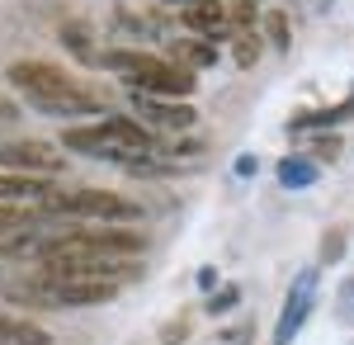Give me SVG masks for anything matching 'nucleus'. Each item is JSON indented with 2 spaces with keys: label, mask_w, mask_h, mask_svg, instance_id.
<instances>
[{
  "label": "nucleus",
  "mask_w": 354,
  "mask_h": 345,
  "mask_svg": "<svg viewBox=\"0 0 354 345\" xmlns=\"http://www.w3.org/2000/svg\"><path fill=\"white\" fill-rule=\"evenodd\" d=\"M10 85L28 90V100L38 109H48V114H100V100L53 62H15Z\"/></svg>",
  "instance_id": "nucleus-1"
},
{
  "label": "nucleus",
  "mask_w": 354,
  "mask_h": 345,
  "mask_svg": "<svg viewBox=\"0 0 354 345\" xmlns=\"http://www.w3.org/2000/svg\"><path fill=\"white\" fill-rule=\"evenodd\" d=\"M151 142L156 137L147 133L133 118H104L95 128H66L62 133V147L66 152H81V157H104L118 161V166H137V161L151 157Z\"/></svg>",
  "instance_id": "nucleus-2"
},
{
  "label": "nucleus",
  "mask_w": 354,
  "mask_h": 345,
  "mask_svg": "<svg viewBox=\"0 0 354 345\" xmlns=\"http://www.w3.org/2000/svg\"><path fill=\"white\" fill-rule=\"evenodd\" d=\"M48 213L53 218H95V222H133L137 213V204H128L123 194H109V189H53L48 199Z\"/></svg>",
  "instance_id": "nucleus-3"
},
{
  "label": "nucleus",
  "mask_w": 354,
  "mask_h": 345,
  "mask_svg": "<svg viewBox=\"0 0 354 345\" xmlns=\"http://www.w3.org/2000/svg\"><path fill=\"white\" fill-rule=\"evenodd\" d=\"M0 166L15 170V175H53L66 166V152L53 142H33V137H15V142H0Z\"/></svg>",
  "instance_id": "nucleus-4"
},
{
  "label": "nucleus",
  "mask_w": 354,
  "mask_h": 345,
  "mask_svg": "<svg viewBox=\"0 0 354 345\" xmlns=\"http://www.w3.org/2000/svg\"><path fill=\"white\" fill-rule=\"evenodd\" d=\"M137 95H165V100H175V95H194V71H185L180 62H156V57H147V67L128 76Z\"/></svg>",
  "instance_id": "nucleus-5"
},
{
  "label": "nucleus",
  "mask_w": 354,
  "mask_h": 345,
  "mask_svg": "<svg viewBox=\"0 0 354 345\" xmlns=\"http://www.w3.org/2000/svg\"><path fill=\"white\" fill-rule=\"evenodd\" d=\"M312 303H317V274L312 269H302L298 284L288 289V303H283V312H279V331H274V345H288L293 336L302 331V321L312 312Z\"/></svg>",
  "instance_id": "nucleus-6"
},
{
  "label": "nucleus",
  "mask_w": 354,
  "mask_h": 345,
  "mask_svg": "<svg viewBox=\"0 0 354 345\" xmlns=\"http://www.w3.org/2000/svg\"><path fill=\"white\" fill-rule=\"evenodd\" d=\"M133 109H137V118H147V123H156V128H194V114L189 105H180V100H161V95H137L133 100Z\"/></svg>",
  "instance_id": "nucleus-7"
},
{
  "label": "nucleus",
  "mask_w": 354,
  "mask_h": 345,
  "mask_svg": "<svg viewBox=\"0 0 354 345\" xmlns=\"http://www.w3.org/2000/svg\"><path fill=\"white\" fill-rule=\"evenodd\" d=\"M185 24L198 33V38H227L232 33V15L222 10L218 0H194V5H185Z\"/></svg>",
  "instance_id": "nucleus-8"
},
{
  "label": "nucleus",
  "mask_w": 354,
  "mask_h": 345,
  "mask_svg": "<svg viewBox=\"0 0 354 345\" xmlns=\"http://www.w3.org/2000/svg\"><path fill=\"white\" fill-rule=\"evenodd\" d=\"M53 185L48 175H15V170H0V199H48Z\"/></svg>",
  "instance_id": "nucleus-9"
},
{
  "label": "nucleus",
  "mask_w": 354,
  "mask_h": 345,
  "mask_svg": "<svg viewBox=\"0 0 354 345\" xmlns=\"http://www.w3.org/2000/svg\"><path fill=\"white\" fill-rule=\"evenodd\" d=\"M170 57L185 67V71H198V67H213L218 62V48L208 38H175L170 43Z\"/></svg>",
  "instance_id": "nucleus-10"
},
{
  "label": "nucleus",
  "mask_w": 354,
  "mask_h": 345,
  "mask_svg": "<svg viewBox=\"0 0 354 345\" xmlns=\"http://www.w3.org/2000/svg\"><path fill=\"white\" fill-rule=\"evenodd\" d=\"M317 180V161H307V157H283L279 161V185L283 189H307Z\"/></svg>",
  "instance_id": "nucleus-11"
},
{
  "label": "nucleus",
  "mask_w": 354,
  "mask_h": 345,
  "mask_svg": "<svg viewBox=\"0 0 354 345\" xmlns=\"http://www.w3.org/2000/svg\"><path fill=\"white\" fill-rule=\"evenodd\" d=\"M354 114V95L345 100V105H335V109H317V114H298L293 118V128H326V123H345Z\"/></svg>",
  "instance_id": "nucleus-12"
},
{
  "label": "nucleus",
  "mask_w": 354,
  "mask_h": 345,
  "mask_svg": "<svg viewBox=\"0 0 354 345\" xmlns=\"http://www.w3.org/2000/svg\"><path fill=\"white\" fill-rule=\"evenodd\" d=\"M265 28H270V43H274V48H279V53H288V15L270 10V15H265Z\"/></svg>",
  "instance_id": "nucleus-13"
},
{
  "label": "nucleus",
  "mask_w": 354,
  "mask_h": 345,
  "mask_svg": "<svg viewBox=\"0 0 354 345\" xmlns=\"http://www.w3.org/2000/svg\"><path fill=\"white\" fill-rule=\"evenodd\" d=\"M260 62V38L255 33H236V67H255Z\"/></svg>",
  "instance_id": "nucleus-14"
},
{
  "label": "nucleus",
  "mask_w": 354,
  "mask_h": 345,
  "mask_svg": "<svg viewBox=\"0 0 354 345\" xmlns=\"http://www.w3.org/2000/svg\"><path fill=\"white\" fill-rule=\"evenodd\" d=\"M62 38H66V48H76L81 57H90V33L81 24H62Z\"/></svg>",
  "instance_id": "nucleus-15"
},
{
  "label": "nucleus",
  "mask_w": 354,
  "mask_h": 345,
  "mask_svg": "<svg viewBox=\"0 0 354 345\" xmlns=\"http://www.w3.org/2000/svg\"><path fill=\"white\" fill-rule=\"evenodd\" d=\"M340 256H345V232L335 227V232H330V237L322 241V260H326V265H335Z\"/></svg>",
  "instance_id": "nucleus-16"
},
{
  "label": "nucleus",
  "mask_w": 354,
  "mask_h": 345,
  "mask_svg": "<svg viewBox=\"0 0 354 345\" xmlns=\"http://www.w3.org/2000/svg\"><path fill=\"white\" fill-rule=\"evenodd\" d=\"M250 331H255V326H232V331H222V336H218V345H245V341H250Z\"/></svg>",
  "instance_id": "nucleus-17"
},
{
  "label": "nucleus",
  "mask_w": 354,
  "mask_h": 345,
  "mask_svg": "<svg viewBox=\"0 0 354 345\" xmlns=\"http://www.w3.org/2000/svg\"><path fill=\"white\" fill-rule=\"evenodd\" d=\"M312 152H317V157H326V161H330V157H340V137H330V133H326V137H317V147H312Z\"/></svg>",
  "instance_id": "nucleus-18"
},
{
  "label": "nucleus",
  "mask_w": 354,
  "mask_h": 345,
  "mask_svg": "<svg viewBox=\"0 0 354 345\" xmlns=\"http://www.w3.org/2000/svg\"><path fill=\"white\" fill-rule=\"evenodd\" d=\"M232 15H236L241 24H255V5H250V0H236V10H232Z\"/></svg>",
  "instance_id": "nucleus-19"
},
{
  "label": "nucleus",
  "mask_w": 354,
  "mask_h": 345,
  "mask_svg": "<svg viewBox=\"0 0 354 345\" xmlns=\"http://www.w3.org/2000/svg\"><path fill=\"white\" fill-rule=\"evenodd\" d=\"M232 303H236V289L218 293V298H213V303H208V308H213V312H227V308H232Z\"/></svg>",
  "instance_id": "nucleus-20"
},
{
  "label": "nucleus",
  "mask_w": 354,
  "mask_h": 345,
  "mask_svg": "<svg viewBox=\"0 0 354 345\" xmlns=\"http://www.w3.org/2000/svg\"><path fill=\"white\" fill-rule=\"evenodd\" d=\"M19 118V105H10V100H0V123H15Z\"/></svg>",
  "instance_id": "nucleus-21"
},
{
  "label": "nucleus",
  "mask_w": 354,
  "mask_h": 345,
  "mask_svg": "<svg viewBox=\"0 0 354 345\" xmlns=\"http://www.w3.org/2000/svg\"><path fill=\"white\" fill-rule=\"evenodd\" d=\"M10 326H15V321H5V317H0V341H5V336H10Z\"/></svg>",
  "instance_id": "nucleus-22"
},
{
  "label": "nucleus",
  "mask_w": 354,
  "mask_h": 345,
  "mask_svg": "<svg viewBox=\"0 0 354 345\" xmlns=\"http://www.w3.org/2000/svg\"><path fill=\"white\" fill-rule=\"evenodd\" d=\"M170 5H194V0H170Z\"/></svg>",
  "instance_id": "nucleus-23"
}]
</instances>
